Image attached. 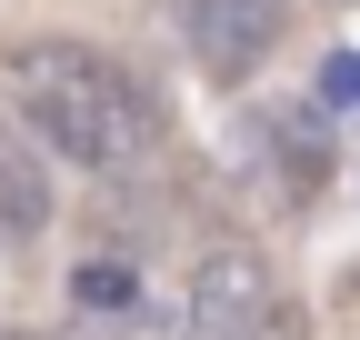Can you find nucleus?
Here are the masks:
<instances>
[{"mask_svg":"<svg viewBox=\"0 0 360 340\" xmlns=\"http://www.w3.org/2000/svg\"><path fill=\"white\" fill-rule=\"evenodd\" d=\"M11 110L51 160H80V170H130L150 150V91L90 40H20Z\"/></svg>","mask_w":360,"mask_h":340,"instance_id":"nucleus-1","label":"nucleus"},{"mask_svg":"<svg viewBox=\"0 0 360 340\" xmlns=\"http://www.w3.org/2000/svg\"><path fill=\"white\" fill-rule=\"evenodd\" d=\"M180 40L210 80H250L281 51V0H180Z\"/></svg>","mask_w":360,"mask_h":340,"instance_id":"nucleus-2","label":"nucleus"},{"mask_svg":"<svg viewBox=\"0 0 360 340\" xmlns=\"http://www.w3.org/2000/svg\"><path fill=\"white\" fill-rule=\"evenodd\" d=\"M270 290H281V280H270V261H260V250H250V240H220V250H200V261H191L180 320H191V340H231V330L270 301Z\"/></svg>","mask_w":360,"mask_h":340,"instance_id":"nucleus-3","label":"nucleus"},{"mask_svg":"<svg viewBox=\"0 0 360 340\" xmlns=\"http://www.w3.org/2000/svg\"><path fill=\"white\" fill-rule=\"evenodd\" d=\"M51 210H60V200H51V150L0 120V240H40Z\"/></svg>","mask_w":360,"mask_h":340,"instance_id":"nucleus-4","label":"nucleus"},{"mask_svg":"<svg viewBox=\"0 0 360 340\" xmlns=\"http://www.w3.org/2000/svg\"><path fill=\"white\" fill-rule=\"evenodd\" d=\"M270 140H281V170H290V190H321V170H330V140H321V120H310V110H270Z\"/></svg>","mask_w":360,"mask_h":340,"instance_id":"nucleus-5","label":"nucleus"},{"mask_svg":"<svg viewBox=\"0 0 360 340\" xmlns=\"http://www.w3.org/2000/svg\"><path fill=\"white\" fill-rule=\"evenodd\" d=\"M70 301L80 310H130V261H80L70 270Z\"/></svg>","mask_w":360,"mask_h":340,"instance_id":"nucleus-6","label":"nucleus"},{"mask_svg":"<svg viewBox=\"0 0 360 340\" xmlns=\"http://www.w3.org/2000/svg\"><path fill=\"white\" fill-rule=\"evenodd\" d=\"M231 340H310V310H300V301H281V290H270V301H260V310H250V320H240Z\"/></svg>","mask_w":360,"mask_h":340,"instance_id":"nucleus-7","label":"nucleus"},{"mask_svg":"<svg viewBox=\"0 0 360 340\" xmlns=\"http://www.w3.org/2000/svg\"><path fill=\"white\" fill-rule=\"evenodd\" d=\"M321 100H330V110H360V60H350V51L321 60Z\"/></svg>","mask_w":360,"mask_h":340,"instance_id":"nucleus-8","label":"nucleus"},{"mask_svg":"<svg viewBox=\"0 0 360 340\" xmlns=\"http://www.w3.org/2000/svg\"><path fill=\"white\" fill-rule=\"evenodd\" d=\"M0 340H40V330H0Z\"/></svg>","mask_w":360,"mask_h":340,"instance_id":"nucleus-9","label":"nucleus"}]
</instances>
